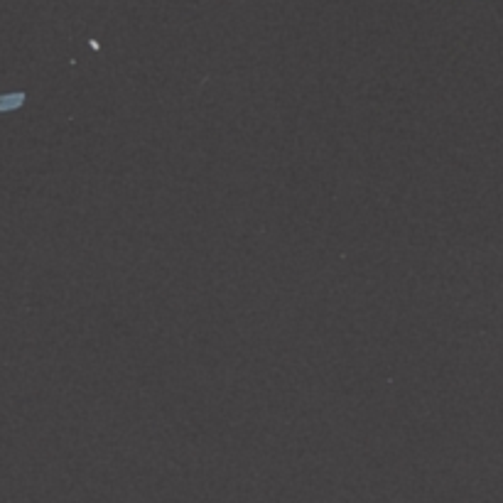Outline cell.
I'll use <instances>...</instances> for the list:
<instances>
[{
  "instance_id": "6da1fadb",
  "label": "cell",
  "mask_w": 503,
  "mask_h": 503,
  "mask_svg": "<svg viewBox=\"0 0 503 503\" xmlns=\"http://www.w3.org/2000/svg\"><path fill=\"white\" fill-rule=\"evenodd\" d=\"M27 101V93L25 91H10V93H0V113H10V111H18L23 108Z\"/></svg>"
}]
</instances>
